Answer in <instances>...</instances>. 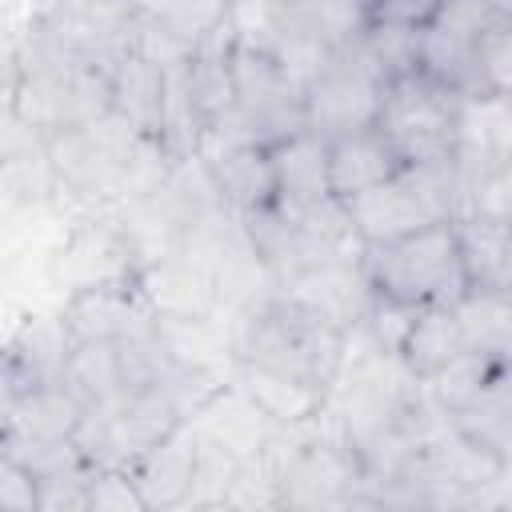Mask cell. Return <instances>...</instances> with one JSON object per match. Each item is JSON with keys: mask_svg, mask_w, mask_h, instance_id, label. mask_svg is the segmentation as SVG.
Instances as JSON below:
<instances>
[{"mask_svg": "<svg viewBox=\"0 0 512 512\" xmlns=\"http://www.w3.org/2000/svg\"><path fill=\"white\" fill-rule=\"evenodd\" d=\"M12 112L44 140L64 128L92 124L112 112V88L108 72L52 40L40 24H32L20 56H16V80H12Z\"/></svg>", "mask_w": 512, "mask_h": 512, "instance_id": "obj_1", "label": "cell"}, {"mask_svg": "<svg viewBox=\"0 0 512 512\" xmlns=\"http://www.w3.org/2000/svg\"><path fill=\"white\" fill-rule=\"evenodd\" d=\"M344 336L348 332H340L332 320L280 292L244 324L240 364L300 380L328 396L344 368Z\"/></svg>", "mask_w": 512, "mask_h": 512, "instance_id": "obj_2", "label": "cell"}, {"mask_svg": "<svg viewBox=\"0 0 512 512\" xmlns=\"http://www.w3.org/2000/svg\"><path fill=\"white\" fill-rule=\"evenodd\" d=\"M344 212H348V224H352L360 248L388 244L396 236H408V232L440 224V220H456L460 216L456 156L436 160V164L400 168L388 180H380L356 196H344Z\"/></svg>", "mask_w": 512, "mask_h": 512, "instance_id": "obj_3", "label": "cell"}, {"mask_svg": "<svg viewBox=\"0 0 512 512\" xmlns=\"http://www.w3.org/2000/svg\"><path fill=\"white\" fill-rule=\"evenodd\" d=\"M360 268L376 296H388V300H400L412 308L448 304L468 292L452 220L416 228L388 244H364Z\"/></svg>", "mask_w": 512, "mask_h": 512, "instance_id": "obj_4", "label": "cell"}, {"mask_svg": "<svg viewBox=\"0 0 512 512\" xmlns=\"http://www.w3.org/2000/svg\"><path fill=\"white\" fill-rule=\"evenodd\" d=\"M304 128V88H296L268 52L232 40V108L204 132V144H280Z\"/></svg>", "mask_w": 512, "mask_h": 512, "instance_id": "obj_5", "label": "cell"}, {"mask_svg": "<svg viewBox=\"0 0 512 512\" xmlns=\"http://www.w3.org/2000/svg\"><path fill=\"white\" fill-rule=\"evenodd\" d=\"M460 104V92L416 68L388 80L372 128L388 140L400 168L452 160L460 144Z\"/></svg>", "mask_w": 512, "mask_h": 512, "instance_id": "obj_6", "label": "cell"}, {"mask_svg": "<svg viewBox=\"0 0 512 512\" xmlns=\"http://www.w3.org/2000/svg\"><path fill=\"white\" fill-rule=\"evenodd\" d=\"M384 88H388V80L376 72V64L360 48V32H356L308 80V88H304V128L316 132L320 140H336L344 132L368 128L376 120Z\"/></svg>", "mask_w": 512, "mask_h": 512, "instance_id": "obj_7", "label": "cell"}, {"mask_svg": "<svg viewBox=\"0 0 512 512\" xmlns=\"http://www.w3.org/2000/svg\"><path fill=\"white\" fill-rule=\"evenodd\" d=\"M72 328L60 316H28L12 340L0 348V376H4V392H20V388H44V384H60L68 356H72Z\"/></svg>", "mask_w": 512, "mask_h": 512, "instance_id": "obj_8", "label": "cell"}, {"mask_svg": "<svg viewBox=\"0 0 512 512\" xmlns=\"http://www.w3.org/2000/svg\"><path fill=\"white\" fill-rule=\"evenodd\" d=\"M208 184L212 192L236 212L252 216L276 204V172L272 152L264 144H228L208 152Z\"/></svg>", "mask_w": 512, "mask_h": 512, "instance_id": "obj_9", "label": "cell"}, {"mask_svg": "<svg viewBox=\"0 0 512 512\" xmlns=\"http://www.w3.org/2000/svg\"><path fill=\"white\" fill-rule=\"evenodd\" d=\"M196 468V432L180 424L172 436L140 452L124 472L132 476L144 508H184Z\"/></svg>", "mask_w": 512, "mask_h": 512, "instance_id": "obj_10", "label": "cell"}, {"mask_svg": "<svg viewBox=\"0 0 512 512\" xmlns=\"http://www.w3.org/2000/svg\"><path fill=\"white\" fill-rule=\"evenodd\" d=\"M108 88H112V112L132 132H140L144 140L160 144V124H164V68L156 60H148L144 52L128 48L112 64Z\"/></svg>", "mask_w": 512, "mask_h": 512, "instance_id": "obj_11", "label": "cell"}, {"mask_svg": "<svg viewBox=\"0 0 512 512\" xmlns=\"http://www.w3.org/2000/svg\"><path fill=\"white\" fill-rule=\"evenodd\" d=\"M64 320H68L76 340H116V336L132 332L136 324L152 320V312L144 308V300L128 284L96 280V284L72 292Z\"/></svg>", "mask_w": 512, "mask_h": 512, "instance_id": "obj_12", "label": "cell"}, {"mask_svg": "<svg viewBox=\"0 0 512 512\" xmlns=\"http://www.w3.org/2000/svg\"><path fill=\"white\" fill-rule=\"evenodd\" d=\"M448 420V428L468 440L472 448L488 452L500 464H512V384H508V368L500 376H492L468 404H460L456 412H440Z\"/></svg>", "mask_w": 512, "mask_h": 512, "instance_id": "obj_13", "label": "cell"}, {"mask_svg": "<svg viewBox=\"0 0 512 512\" xmlns=\"http://www.w3.org/2000/svg\"><path fill=\"white\" fill-rule=\"evenodd\" d=\"M268 152H272V172H276V204L304 208V204L332 196V188H328V140L300 128L288 140L272 144Z\"/></svg>", "mask_w": 512, "mask_h": 512, "instance_id": "obj_14", "label": "cell"}, {"mask_svg": "<svg viewBox=\"0 0 512 512\" xmlns=\"http://www.w3.org/2000/svg\"><path fill=\"white\" fill-rule=\"evenodd\" d=\"M392 172H400V160L372 124L328 140V188H332V196H340V200L356 196V192L388 180Z\"/></svg>", "mask_w": 512, "mask_h": 512, "instance_id": "obj_15", "label": "cell"}, {"mask_svg": "<svg viewBox=\"0 0 512 512\" xmlns=\"http://www.w3.org/2000/svg\"><path fill=\"white\" fill-rule=\"evenodd\" d=\"M452 228H456L460 264H464L468 288L508 292V276H512V236H508V220H492V216H456Z\"/></svg>", "mask_w": 512, "mask_h": 512, "instance_id": "obj_16", "label": "cell"}, {"mask_svg": "<svg viewBox=\"0 0 512 512\" xmlns=\"http://www.w3.org/2000/svg\"><path fill=\"white\" fill-rule=\"evenodd\" d=\"M80 416H84V404L64 388V380L60 384L20 388V392H4L0 396V428L72 440Z\"/></svg>", "mask_w": 512, "mask_h": 512, "instance_id": "obj_17", "label": "cell"}, {"mask_svg": "<svg viewBox=\"0 0 512 512\" xmlns=\"http://www.w3.org/2000/svg\"><path fill=\"white\" fill-rule=\"evenodd\" d=\"M468 352L464 348V336H460V324H456V312H452V300L448 304H424L416 308L412 324H408V336L400 344V360L412 376L428 380L436 368H444L452 356Z\"/></svg>", "mask_w": 512, "mask_h": 512, "instance_id": "obj_18", "label": "cell"}, {"mask_svg": "<svg viewBox=\"0 0 512 512\" xmlns=\"http://www.w3.org/2000/svg\"><path fill=\"white\" fill-rule=\"evenodd\" d=\"M460 336L468 352H488V356H508V328H512V308L508 292H484L468 288L464 296L452 300Z\"/></svg>", "mask_w": 512, "mask_h": 512, "instance_id": "obj_19", "label": "cell"}, {"mask_svg": "<svg viewBox=\"0 0 512 512\" xmlns=\"http://www.w3.org/2000/svg\"><path fill=\"white\" fill-rule=\"evenodd\" d=\"M240 392L260 408V416L276 420V424H300L308 416L320 412L324 404V392L300 384V380H288V376H276V372H264V368H248L240 364Z\"/></svg>", "mask_w": 512, "mask_h": 512, "instance_id": "obj_20", "label": "cell"}, {"mask_svg": "<svg viewBox=\"0 0 512 512\" xmlns=\"http://www.w3.org/2000/svg\"><path fill=\"white\" fill-rule=\"evenodd\" d=\"M64 388L88 408L100 400H112L116 392H124L120 380V360H116V344L112 340H76L68 368H64Z\"/></svg>", "mask_w": 512, "mask_h": 512, "instance_id": "obj_21", "label": "cell"}, {"mask_svg": "<svg viewBox=\"0 0 512 512\" xmlns=\"http://www.w3.org/2000/svg\"><path fill=\"white\" fill-rule=\"evenodd\" d=\"M360 48L376 64L384 80H396L404 72L420 68V28L396 24V20H368L360 28Z\"/></svg>", "mask_w": 512, "mask_h": 512, "instance_id": "obj_22", "label": "cell"}, {"mask_svg": "<svg viewBox=\"0 0 512 512\" xmlns=\"http://www.w3.org/2000/svg\"><path fill=\"white\" fill-rule=\"evenodd\" d=\"M0 452L20 464L32 480H44V476H56V472H68V468H80L84 456L76 452L72 440L64 436H32V432H16V428H0Z\"/></svg>", "mask_w": 512, "mask_h": 512, "instance_id": "obj_23", "label": "cell"}, {"mask_svg": "<svg viewBox=\"0 0 512 512\" xmlns=\"http://www.w3.org/2000/svg\"><path fill=\"white\" fill-rule=\"evenodd\" d=\"M304 28H312L324 44L340 48L348 44L364 24H368V4L364 0H284Z\"/></svg>", "mask_w": 512, "mask_h": 512, "instance_id": "obj_24", "label": "cell"}, {"mask_svg": "<svg viewBox=\"0 0 512 512\" xmlns=\"http://www.w3.org/2000/svg\"><path fill=\"white\" fill-rule=\"evenodd\" d=\"M512 20H492L480 40H476V56H472V96H508V80H512Z\"/></svg>", "mask_w": 512, "mask_h": 512, "instance_id": "obj_25", "label": "cell"}, {"mask_svg": "<svg viewBox=\"0 0 512 512\" xmlns=\"http://www.w3.org/2000/svg\"><path fill=\"white\" fill-rule=\"evenodd\" d=\"M88 508L92 512H140L144 500L124 468H92L88 476Z\"/></svg>", "mask_w": 512, "mask_h": 512, "instance_id": "obj_26", "label": "cell"}, {"mask_svg": "<svg viewBox=\"0 0 512 512\" xmlns=\"http://www.w3.org/2000/svg\"><path fill=\"white\" fill-rule=\"evenodd\" d=\"M88 476L92 468L80 464V468H68V472H56V476H44L36 480V508H48V512H60V508H88Z\"/></svg>", "mask_w": 512, "mask_h": 512, "instance_id": "obj_27", "label": "cell"}, {"mask_svg": "<svg viewBox=\"0 0 512 512\" xmlns=\"http://www.w3.org/2000/svg\"><path fill=\"white\" fill-rule=\"evenodd\" d=\"M0 508H12V512L36 508V480L20 464H12L4 452H0Z\"/></svg>", "mask_w": 512, "mask_h": 512, "instance_id": "obj_28", "label": "cell"}, {"mask_svg": "<svg viewBox=\"0 0 512 512\" xmlns=\"http://www.w3.org/2000/svg\"><path fill=\"white\" fill-rule=\"evenodd\" d=\"M488 8H496L500 16H512V0H484Z\"/></svg>", "mask_w": 512, "mask_h": 512, "instance_id": "obj_29", "label": "cell"}, {"mask_svg": "<svg viewBox=\"0 0 512 512\" xmlns=\"http://www.w3.org/2000/svg\"><path fill=\"white\" fill-rule=\"evenodd\" d=\"M8 184V160H4V152H0V188Z\"/></svg>", "mask_w": 512, "mask_h": 512, "instance_id": "obj_30", "label": "cell"}, {"mask_svg": "<svg viewBox=\"0 0 512 512\" xmlns=\"http://www.w3.org/2000/svg\"><path fill=\"white\" fill-rule=\"evenodd\" d=\"M0 396H4V376H0Z\"/></svg>", "mask_w": 512, "mask_h": 512, "instance_id": "obj_31", "label": "cell"}, {"mask_svg": "<svg viewBox=\"0 0 512 512\" xmlns=\"http://www.w3.org/2000/svg\"><path fill=\"white\" fill-rule=\"evenodd\" d=\"M364 4H372V0H364Z\"/></svg>", "mask_w": 512, "mask_h": 512, "instance_id": "obj_32", "label": "cell"}]
</instances>
